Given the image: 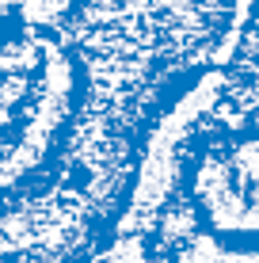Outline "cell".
Here are the masks:
<instances>
[{"label": "cell", "mask_w": 259, "mask_h": 263, "mask_svg": "<svg viewBox=\"0 0 259 263\" xmlns=\"http://www.w3.org/2000/svg\"><path fill=\"white\" fill-rule=\"evenodd\" d=\"M92 77L65 31L8 20L4 206L53 191L88 134Z\"/></svg>", "instance_id": "6da1fadb"}, {"label": "cell", "mask_w": 259, "mask_h": 263, "mask_svg": "<svg viewBox=\"0 0 259 263\" xmlns=\"http://www.w3.org/2000/svg\"><path fill=\"white\" fill-rule=\"evenodd\" d=\"M133 240L145 263H259V122L210 126L172 202Z\"/></svg>", "instance_id": "7a4b0ae2"}]
</instances>
